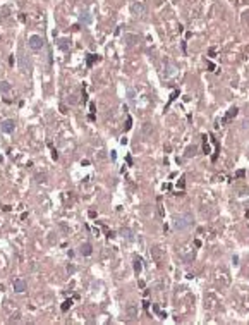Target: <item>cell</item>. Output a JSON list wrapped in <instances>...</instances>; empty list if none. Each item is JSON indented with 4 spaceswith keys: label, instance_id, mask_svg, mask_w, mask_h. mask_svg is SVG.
I'll use <instances>...</instances> for the list:
<instances>
[{
    "label": "cell",
    "instance_id": "7402d4cb",
    "mask_svg": "<svg viewBox=\"0 0 249 325\" xmlns=\"http://www.w3.org/2000/svg\"><path fill=\"white\" fill-rule=\"evenodd\" d=\"M36 181H38V182H45V181H46V175H45V174H38V175H36Z\"/></svg>",
    "mask_w": 249,
    "mask_h": 325
},
{
    "label": "cell",
    "instance_id": "9c48e42d",
    "mask_svg": "<svg viewBox=\"0 0 249 325\" xmlns=\"http://www.w3.org/2000/svg\"><path fill=\"white\" fill-rule=\"evenodd\" d=\"M124 40L127 41V45H136L139 41V36L137 35H131V33H126L124 35Z\"/></svg>",
    "mask_w": 249,
    "mask_h": 325
},
{
    "label": "cell",
    "instance_id": "4dcf8cb0",
    "mask_svg": "<svg viewBox=\"0 0 249 325\" xmlns=\"http://www.w3.org/2000/svg\"><path fill=\"white\" fill-rule=\"evenodd\" d=\"M0 12H2V17H7V16H9V14H7V12H9V10H7V9H2V10H0Z\"/></svg>",
    "mask_w": 249,
    "mask_h": 325
},
{
    "label": "cell",
    "instance_id": "8992f818",
    "mask_svg": "<svg viewBox=\"0 0 249 325\" xmlns=\"http://www.w3.org/2000/svg\"><path fill=\"white\" fill-rule=\"evenodd\" d=\"M57 45H58V48H60V50H64V52L71 50V40H67V38H60L57 41Z\"/></svg>",
    "mask_w": 249,
    "mask_h": 325
},
{
    "label": "cell",
    "instance_id": "83f0119b",
    "mask_svg": "<svg viewBox=\"0 0 249 325\" xmlns=\"http://www.w3.org/2000/svg\"><path fill=\"white\" fill-rule=\"evenodd\" d=\"M60 112H62V114H67V107H65V105H64V103H62V105H60Z\"/></svg>",
    "mask_w": 249,
    "mask_h": 325
},
{
    "label": "cell",
    "instance_id": "2e32d148",
    "mask_svg": "<svg viewBox=\"0 0 249 325\" xmlns=\"http://www.w3.org/2000/svg\"><path fill=\"white\" fill-rule=\"evenodd\" d=\"M81 22H84V24H89V22H91V17H89V14H88V12L81 14Z\"/></svg>",
    "mask_w": 249,
    "mask_h": 325
},
{
    "label": "cell",
    "instance_id": "603a6c76",
    "mask_svg": "<svg viewBox=\"0 0 249 325\" xmlns=\"http://www.w3.org/2000/svg\"><path fill=\"white\" fill-rule=\"evenodd\" d=\"M184 186H186V177H180V181H179V184H177V188H180V189H184Z\"/></svg>",
    "mask_w": 249,
    "mask_h": 325
},
{
    "label": "cell",
    "instance_id": "ac0fdd59",
    "mask_svg": "<svg viewBox=\"0 0 249 325\" xmlns=\"http://www.w3.org/2000/svg\"><path fill=\"white\" fill-rule=\"evenodd\" d=\"M105 158H107V152L105 150H100L96 153V160H105Z\"/></svg>",
    "mask_w": 249,
    "mask_h": 325
},
{
    "label": "cell",
    "instance_id": "9a60e30c",
    "mask_svg": "<svg viewBox=\"0 0 249 325\" xmlns=\"http://www.w3.org/2000/svg\"><path fill=\"white\" fill-rule=\"evenodd\" d=\"M141 268H143V267H141V258H136V260H134V272H136V274H139Z\"/></svg>",
    "mask_w": 249,
    "mask_h": 325
},
{
    "label": "cell",
    "instance_id": "7c38bea8",
    "mask_svg": "<svg viewBox=\"0 0 249 325\" xmlns=\"http://www.w3.org/2000/svg\"><path fill=\"white\" fill-rule=\"evenodd\" d=\"M151 133H153V126H151L150 122H146V124L143 126V134H144V136H150Z\"/></svg>",
    "mask_w": 249,
    "mask_h": 325
},
{
    "label": "cell",
    "instance_id": "484cf974",
    "mask_svg": "<svg viewBox=\"0 0 249 325\" xmlns=\"http://www.w3.org/2000/svg\"><path fill=\"white\" fill-rule=\"evenodd\" d=\"M177 95H179V91H173V93H172V96H170V100H169V105H170V103H172L173 100H175V96H177Z\"/></svg>",
    "mask_w": 249,
    "mask_h": 325
},
{
    "label": "cell",
    "instance_id": "ffe728a7",
    "mask_svg": "<svg viewBox=\"0 0 249 325\" xmlns=\"http://www.w3.org/2000/svg\"><path fill=\"white\" fill-rule=\"evenodd\" d=\"M69 103H71V105H76V103H79V96H77V95H71V98H69Z\"/></svg>",
    "mask_w": 249,
    "mask_h": 325
},
{
    "label": "cell",
    "instance_id": "5bb4252c",
    "mask_svg": "<svg viewBox=\"0 0 249 325\" xmlns=\"http://www.w3.org/2000/svg\"><path fill=\"white\" fill-rule=\"evenodd\" d=\"M71 306H72V299H65V301L62 303V306H60V310H62V311H67Z\"/></svg>",
    "mask_w": 249,
    "mask_h": 325
},
{
    "label": "cell",
    "instance_id": "ba28073f",
    "mask_svg": "<svg viewBox=\"0 0 249 325\" xmlns=\"http://www.w3.org/2000/svg\"><path fill=\"white\" fill-rule=\"evenodd\" d=\"M79 251H81V255H83V256H89V255L93 253V248H91V244H89V243H84V244H81Z\"/></svg>",
    "mask_w": 249,
    "mask_h": 325
},
{
    "label": "cell",
    "instance_id": "e575fe53",
    "mask_svg": "<svg viewBox=\"0 0 249 325\" xmlns=\"http://www.w3.org/2000/svg\"><path fill=\"white\" fill-rule=\"evenodd\" d=\"M143 306H144V310H148V308H150V303H148V301H144V303H143Z\"/></svg>",
    "mask_w": 249,
    "mask_h": 325
},
{
    "label": "cell",
    "instance_id": "277c9868",
    "mask_svg": "<svg viewBox=\"0 0 249 325\" xmlns=\"http://www.w3.org/2000/svg\"><path fill=\"white\" fill-rule=\"evenodd\" d=\"M131 12H132L134 16H143V14H144V3H143V2H134V3L131 5Z\"/></svg>",
    "mask_w": 249,
    "mask_h": 325
},
{
    "label": "cell",
    "instance_id": "d4e9b609",
    "mask_svg": "<svg viewBox=\"0 0 249 325\" xmlns=\"http://www.w3.org/2000/svg\"><path fill=\"white\" fill-rule=\"evenodd\" d=\"M246 175V171H237L235 172V177H244Z\"/></svg>",
    "mask_w": 249,
    "mask_h": 325
},
{
    "label": "cell",
    "instance_id": "1f68e13d",
    "mask_svg": "<svg viewBox=\"0 0 249 325\" xmlns=\"http://www.w3.org/2000/svg\"><path fill=\"white\" fill-rule=\"evenodd\" d=\"M208 69H210V71H215V65H213V62H208Z\"/></svg>",
    "mask_w": 249,
    "mask_h": 325
},
{
    "label": "cell",
    "instance_id": "e0dca14e",
    "mask_svg": "<svg viewBox=\"0 0 249 325\" xmlns=\"http://www.w3.org/2000/svg\"><path fill=\"white\" fill-rule=\"evenodd\" d=\"M151 255L155 256V260H156V262L162 258V253H160V249H158V248H151Z\"/></svg>",
    "mask_w": 249,
    "mask_h": 325
},
{
    "label": "cell",
    "instance_id": "4fadbf2b",
    "mask_svg": "<svg viewBox=\"0 0 249 325\" xmlns=\"http://www.w3.org/2000/svg\"><path fill=\"white\" fill-rule=\"evenodd\" d=\"M196 152H198V146H194V145H192V146H189V148H187L186 157H187V158H191V157H194V155H196Z\"/></svg>",
    "mask_w": 249,
    "mask_h": 325
},
{
    "label": "cell",
    "instance_id": "3957f363",
    "mask_svg": "<svg viewBox=\"0 0 249 325\" xmlns=\"http://www.w3.org/2000/svg\"><path fill=\"white\" fill-rule=\"evenodd\" d=\"M14 127H16V120L14 119H5L3 122H0V131L5 134L14 133Z\"/></svg>",
    "mask_w": 249,
    "mask_h": 325
},
{
    "label": "cell",
    "instance_id": "8fae6325",
    "mask_svg": "<svg viewBox=\"0 0 249 325\" xmlns=\"http://www.w3.org/2000/svg\"><path fill=\"white\" fill-rule=\"evenodd\" d=\"M10 90H12L10 83H7V81H2V83H0V93H9Z\"/></svg>",
    "mask_w": 249,
    "mask_h": 325
},
{
    "label": "cell",
    "instance_id": "6da1fadb",
    "mask_svg": "<svg viewBox=\"0 0 249 325\" xmlns=\"http://www.w3.org/2000/svg\"><path fill=\"white\" fill-rule=\"evenodd\" d=\"M192 224V215L191 213H179L173 217V227L177 230H186L187 227H191Z\"/></svg>",
    "mask_w": 249,
    "mask_h": 325
},
{
    "label": "cell",
    "instance_id": "f546056e",
    "mask_svg": "<svg viewBox=\"0 0 249 325\" xmlns=\"http://www.w3.org/2000/svg\"><path fill=\"white\" fill-rule=\"evenodd\" d=\"M203 150H205V153H210V145H208V143H205V146H203Z\"/></svg>",
    "mask_w": 249,
    "mask_h": 325
},
{
    "label": "cell",
    "instance_id": "30bf717a",
    "mask_svg": "<svg viewBox=\"0 0 249 325\" xmlns=\"http://www.w3.org/2000/svg\"><path fill=\"white\" fill-rule=\"evenodd\" d=\"M237 112H239V109H237V107H234V109H230L229 112H227V115L223 117V122H229L230 119H234V117L237 115Z\"/></svg>",
    "mask_w": 249,
    "mask_h": 325
},
{
    "label": "cell",
    "instance_id": "836d02e7",
    "mask_svg": "<svg viewBox=\"0 0 249 325\" xmlns=\"http://www.w3.org/2000/svg\"><path fill=\"white\" fill-rule=\"evenodd\" d=\"M88 215H89L91 219H95V217H96V212H93V210H91V212H89V213H88Z\"/></svg>",
    "mask_w": 249,
    "mask_h": 325
},
{
    "label": "cell",
    "instance_id": "d6a6232c",
    "mask_svg": "<svg viewBox=\"0 0 249 325\" xmlns=\"http://www.w3.org/2000/svg\"><path fill=\"white\" fill-rule=\"evenodd\" d=\"M86 102H88V95H86V93H83V103H86Z\"/></svg>",
    "mask_w": 249,
    "mask_h": 325
},
{
    "label": "cell",
    "instance_id": "52a82bcc",
    "mask_svg": "<svg viewBox=\"0 0 249 325\" xmlns=\"http://www.w3.org/2000/svg\"><path fill=\"white\" fill-rule=\"evenodd\" d=\"M126 310H127V317H129L131 320H132V318H136V317H137V306H136L134 303H129V305H127V308H126Z\"/></svg>",
    "mask_w": 249,
    "mask_h": 325
},
{
    "label": "cell",
    "instance_id": "cb8c5ba5",
    "mask_svg": "<svg viewBox=\"0 0 249 325\" xmlns=\"http://www.w3.org/2000/svg\"><path fill=\"white\" fill-rule=\"evenodd\" d=\"M122 236H126L127 239H132V234H131V230H124V229H122Z\"/></svg>",
    "mask_w": 249,
    "mask_h": 325
},
{
    "label": "cell",
    "instance_id": "d6986e66",
    "mask_svg": "<svg viewBox=\"0 0 249 325\" xmlns=\"http://www.w3.org/2000/svg\"><path fill=\"white\" fill-rule=\"evenodd\" d=\"M95 60H98V57H96V55H93V54H91V55L88 57V60H86V64H88V67H91Z\"/></svg>",
    "mask_w": 249,
    "mask_h": 325
},
{
    "label": "cell",
    "instance_id": "44dd1931",
    "mask_svg": "<svg viewBox=\"0 0 249 325\" xmlns=\"http://www.w3.org/2000/svg\"><path fill=\"white\" fill-rule=\"evenodd\" d=\"M132 127V119L131 117H127V120H126V131H129Z\"/></svg>",
    "mask_w": 249,
    "mask_h": 325
},
{
    "label": "cell",
    "instance_id": "5b68a950",
    "mask_svg": "<svg viewBox=\"0 0 249 325\" xmlns=\"http://www.w3.org/2000/svg\"><path fill=\"white\" fill-rule=\"evenodd\" d=\"M12 287H14V291H16V292H24L28 286H26V280H22V279H14Z\"/></svg>",
    "mask_w": 249,
    "mask_h": 325
},
{
    "label": "cell",
    "instance_id": "f1b7e54d",
    "mask_svg": "<svg viewBox=\"0 0 249 325\" xmlns=\"http://www.w3.org/2000/svg\"><path fill=\"white\" fill-rule=\"evenodd\" d=\"M89 110H91V114H95V112H96V107H95V103H89Z\"/></svg>",
    "mask_w": 249,
    "mask_h": 325
},
{
    "label": "cell",
    "instance_id": "7a4b0ae2",
    "mask_svg": "<svg viewBox=\"0 0 249 325\" xmlns=\"http://www.w3.org/2000/svg\"><path fill=\"white\" fill-rule=\"evenodd\" d=\"M28 45H29L31 50H41L43 45H45V41H43V38L40 35H33L31 38L28 40Z\"/></svg>",
    "mask_w": 249,
    "mask_h": 325
},
{
    "label": "cell",
    "instance_id": "4316f807",
    "mask_svg": "<svg viewBox=\"0 0 249 325\" xmlns=\"http://www.w3.org/2000/svg\"><path fill=\"white\" fill-rule=\"evenodd\" d=\"M67 272H69V274H74V272H76V267H74V265H69V267H67Z\"/></svg>",
    "mask_w": 249,
    "mask_h": 325
}]
</instances>
